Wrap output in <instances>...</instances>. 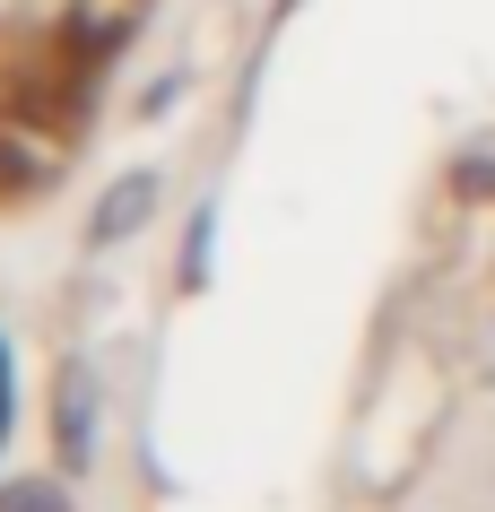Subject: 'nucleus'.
I'll use <instances>...</instances> for the list:
<instances>
[{
  "label": "nucleus",
  "mask_w": 495,
  "mask_h": 512,
  "mask_svg": "<svg viewBox=\"0 0 495 512\" xmlns=\"http://www.w3.org/2000/svg\"><path fill=\"white\" fill-rule=\"evenodd\" d=\"M148 0H0V209L79 165Z\"/></svg>",
  "instance_id": "1"
}]
</instances>
